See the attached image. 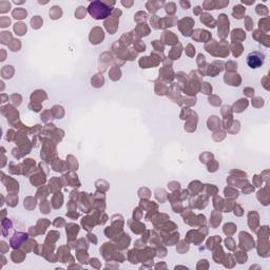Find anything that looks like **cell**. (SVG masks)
Returning <instances> with one entry per match:
<instances>
[{"mask_svg":"<svg viewBox=\"0 0 270 270\" xmlns=\"http://www.w3.org/2000/svg\"><path fill=\"white\" fill-rule=\"evenodd\" d=\"M75 15H76V17H77V18H83V17H85V15H86V10H85V7L83 6H80V7H78V11L76 12L75 13Z\"/></svg>","mask_w":270,"mask_h":270,"instance_id":"cell-12","label":"cell"},{"mask_svg":"<svg viewBox=\"0 0 270 270\" xmlns=\"http://www.w3.org/2000/svg\"><path fill=\"white\" fill-rule=\"evenodd\" d=\"M88 10L89 13L91 14V16L93 18L99 20V19L106 18V17H108L111 14L112 7L108 6L106 3H103L100 1H94L92 3H90Z\"/></svg>","mask_w":270,"mask_h":270,"instance_id":"cell-1","label":"cell"},{"mask_svg":"<svg viewBox=\"0 0 270 270\" xmlns=\"http://www.w3.org/2000/svg\"><path fill=\"white\" fill-rule=\"evenodd\" d=\"M31 23H32V26H33V28L38 29L39 26H41V23H42V20H41L40 17H39V16H35L31 20Z\"/></svg>","mask_w":270,"mask_h":270,"instance_id":"cell-8","label":"cell"},{"mask_svg":"<svg viewBox=\"0 0 270 270\" xmlns=\"http://www.w3.org/2000/svg\"><path fill=\"white\" fill-rule=\"evenodd\" d=\"M199 9H200L199 6H196V7H195V12H194V13H195V14H199Z\"/></svg>","mask_w":270,"mask_h":270,"instance_id":"cell-13","label":"cell"},{"mask_svg":"<svg viewBox=\"0 0 270 270\" xmlns=\"http://www.w3.org/2000/svg\"><path fill=\"white\" fill-rule=\"evenodd\" d=\"M13 17L15 19H24L26 17V15H28V13H26V10L21 9V7H19V9H16L13 11Z\"/></svg>","mask_w":270,"mask_h":270,"instance_id":"cell-5","label":"cell"},{"mask_svg":"<svg viewBox=\"0 0 270 270\" xmlns=\"http://www.w3.org/2000/svg\"><path fill=\"white\" fill-rule=\"evenodd\" d=\"M50 16L53 19L59 18V17L61 16V10H60V7H59V6H53V7H52V10L50 11Z\"/></svg>","mask_w":270,"mask_h":270,"instance_id":"cell-7","label":"cell"},{"mask_svg":"<svg viewBox=\"0 0 270 270\" xmlns=\"http://www.w3.org/2000/svg\"><path fill=\"white\" fill-rule=\"evenodd\" d=\"M10 23H11V19L9 17H1L0 18V26L1 28H6Z\"/></svg>","mask_w":270,"mask_h":270,"instance_id":"cell-11","label":"cell"},{"mask_svg":"<svg viewBox=\"0 0 270 270\" xmlns=\"http://www.w3.org/2000/svg\"><path fill=\"white\" fill-rule=\"evenodd\" d=\"M14 31L17 33V35L22 36L26 32V26L24 23H16L14 26Z\"/></svg>","mask_w":270,"mask_h":270,"instance_id":"cell-6","label":"cell"},{"mask_svg":"<svg viewBox=\"0 0 270 270\" xmlns=\"http://www.w3.org/2000/svg\"><path fill=\"white\" fill-rule=\"evenodd\" d=\"M265 55L263 53L253 51L247 56V63L251 69H257L264 63Z\"/></svg>","mask_w":270,"mask_h":270,"instance_id":"cell-2","label":"cell"},{"mask_svg":"<svg viewBox=\"0 0 270 270\" xmlns=\"http://www.w3.org/2000/svg\"><path fill=\"white\" fill-rule=\"evenodd\" d=\"M200 21L206 23V26H209V28H214L215 26V22L213 20V18H212V16H210V15H208V14L202 15V17H200Z\"/></svg>","mask_w":270,"mask_h":270,"instance_id":"cell-4","label":"cell"},{"mask_svg":"<svg viewBox=\"0 0 270 270\" xmlns=\"http://www.w3.org/2000/svg\"><path fill=\"white\" fill-rule=\"evenodd\" d=\"M0 11H1V13H6V12L9 11L10 9H11V4H10V2L7 1H1L0 2Z\"/></svg>","mask_w":270,"mask_h":270,"instance_id":"cell-9","label":"cell"},{"mask_svg":"<svg viewBox=\"0 0 270 270\" xmlns=\"http://www.w3.org/2000/svg\"><path fill=\"white\" fill-rule=\"evenodd\" d=\"M10 38H12L10 32H3V33H1V43L6 44Z\"/></svg>","mask_w":270,"mask_h":270,"instance_id":"cell-10","label":"cell"},{"mask_svg":"<svg viewBox=\"0 0 270 270\" xmlns=\"http://www.w3.org/2000/svg\"><path fill=\"white\" fill-rule=\"evenodd\" d=\"M26 236H28L26 234L20 233V232L16 233L11 239V245H12V247H13V248H18V247L22 244V241H23V240H26Z\"/></svg>","mask_w":270,"mask_h":270,"instance_id":"cell-3","label":"cell"}]
</instances>
